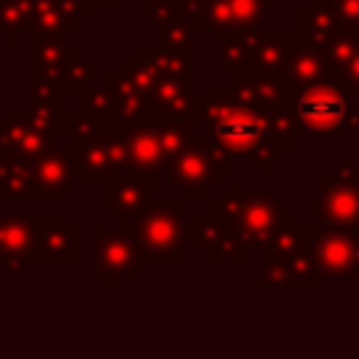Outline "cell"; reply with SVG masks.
I'll use <instances>...</instances> for the list:
<instances>
[{
	"label": "cell",
	"mask_w": 359,
	"mask_h": 359,
	"mask_svg": "<svg viewBox=\"0 0 359 359\" xmlns=\"http://www.w3.org/2000/svg\"><path fill=\"white\" fill-rule=\"evenodd\" d=\"M196 123L208 126V140L233 165L252 160L258 174H269L297 146L300 132L289 109L266 112L244 101L233 84H208L196 107Z\"/></svg>",
	"instance_id": "1"
},
{
	"label": "cell",
	"mask_w": 359,
	"mask_h": 359,
	"mask_svg": "<svg viewBox=\"0 0 359 359\" xmlns=\"http://www.w3.org/2000/svg\"><path fill=\"white\" fill-rule=\"evenodd\" d=\"M210 205L224 216L247 252L261 250L266 241L297 224V213L261 188L222 185L216 196H210Z\"/></svg>",
	"instance_id": "2"
},
{
	"label": "cell",
	"mask_w": 359,
	"mask_h": 359,
	"mask_svg": "<svg viewBox=\"0 0 359 359\" xmlns=\"http://www.w3.org/2000/svg\"><path fill=\"white\" fill-rule=\"evenodd\" d=\"M258 252L261 289H320L323 275L317 272V264L309 252L306 241V224H294L266 241Z\"/></svg>",
	"instance_id": "3"
},
{
	"label": "cell",
	"mask_w": 359,
	"mask_h": 359,
	"mask_svg": "<svg viewBox=\"0 0 359 359\" xmlns=\"http://www.w3.org/2000/svg\"><path fill=\"white\" fill-rule=\"evenodd\" d=\"M118 227L126 230L135 244L140 247L146 264L151 261H168L182 264V202H154L132 216H115Z\"/></svg>",
	"instance_id": "4"
},
{
	"label": "cell",
	"mask_w": 359,
	"mask_h": 359,
	"mask_svg": "<svg viewBox=\"0 0 359 359\" xmlns=\"http://www.w3.org/2000/svg\"><path fill=\"white\" fill-rule=\"evenodd\" d=\"M233 168L236 165L213 149L208 135H194L185 151H180L165 165L168 182L180 191V199H188V202L210 199V194L222 188V180L233 174Z\"/></svg>",
	"instance_id": "5"
},
{
	"label": "cell",
	"mask_w": 359,
	"mask_h": 359,
	"mask_svg": "<svg viewBox=\"0 0 359 359\" xmlns=\"http://www.w3.org/2000/svg\"><path fill=\"white\" fill-rule=\"evenodd\" d=\"M289 115L300 135L342 137L348 135L351 107H348L345 93L334 81L323 79L317 84H309L292 93Z\"/></svg>",
	"instance_id": "6"
},
{
	"label": "cell",
	"mask_w": 359,
	"mask_h": 359,
	"mask_svg": "<svg viewBox=\"0 0 359 359\" xmlns=\"http://www.w3.org/2000/svg\"><path fill=\"white\" fill-rule=\"evenodd\" d=\"M65 151L70 154L81 188H104L118 174L129 171V160L118 135H67Z\"/></svg>",
	"instance_id": "7"
},
{
	"label": "cell",
	"mask_w": 359,
	"mask_h": 359,
	"mask_svg": "<svg viewBox=\"0 0 359 359\" xmlns=\"http://www.w3.org/2000/svg\"><path fill=\"white\" fill-rule=\"evenodd\" d=\"M93 264L90 272L101 278L107 289H118L121 278H137L146 272V258L135 238L121 227L93 224Z\"/></svg>",
	"instance_id": "8"
},
{
	"label": "cell",
	"mask_w": 359,
	"mask_h": 359,
	"mask_svg": "<svg viewBox=\"0 0 359 359\" xmlns=\"http://www.w3.org/2000/svg\"><path fill=\"white\" fill-rule=\"evenodd\" d=\"M323 194L309 202V210L320 216L323 227L359 230V188H356V163H337L320 177Z\"/></svg>",
	"instance_id": "9"
},
{
	"label": "cell",
	"mask_w": 359,
	"mask_h": 359,
	"mask_svg": "<svg viewBox=\"0 0 359 359\" xmlns=\"http://www.w3.org/2000/svg\"><path fill=\"white\" fill-rule=\"evenodd\" d=\"M306 241L323 280L359 278V230L306 224Z\"/></svg>",
	"instance_id": "10"
},
{
	"label": "cell",
	"mask_w": 359,
	"mask_h": 359,
	"mask_svg": "<svg viewBox=\"0 0 359 359\" xmlns=\"http://www.w3.org/2000/svg\"><path fill=\"white\" fill-rule=\"evenodd\" d=\"M34 233L36 264H79L81 261V227L70 222L65 210L28 213Z\"/></svg>",
	"instance_id": "11"
},
{
	"label": "cell",
	"mask_w": 359,
	"mask_h": 359,
	"mask_svg": "<svg viewBox=\"0 0 359 359\" xmlns=\"http://www.w3.org/2000/svg\"><path fill=\"white\" fill-rule=\"evenodd\" d=\"M196 107L199 95L191 76H165L157 79L154 87L146 95V115L143 121L151 123H180L191 132H196Z\"/></svg>",
	"instance_id": "12"
},
{
	"label": "cell",
	"mask_w": 359,
	"mask_h": 359,
	"mask_svg": "<svg viewBox=\"0 0 359 359\" xmlns=\"http://www.w3.org/2000/svg\"><path fill=\"white\" fill-rule=\"evenodd\" d=\"M182 236L191 238V244L210 264H222V261L244 264L250 255L241 247V241L236 238V233L230 230V224L224 222V216L210 205V199H205V208L194 213L188 227H182Z\"/></svg>",
	"instance_id": "13"
},
{
	"label": "cell",
	"mask_w": 359,
	"mask_h": 359,
	"mask_svg": "<svg viewBox=\"0 0 359 359\" xmlns=\"http://www.w3.org/2000/svg\"><path fill=\"white\" fill-rule=\"evenodd\" d=\"M90 17V0H31V17L25 31L28 36L67 39V34H76Z\"/></svg>",
	"instance_id": "14"
},
{
	"label": "cell",
	"mask_w": 359,
	"mask_h": 359,
	"mask_svg": "<svg viewBox=\"0 0 359 359\" xmlns=\"http://www.w3.org/2000/svg\"><path fill=\"white\" fill-rule=\"evenodd\" d=\"M36 264L34 233L25 210L0 213V269L6 275H25Z\"/></svg>",
	"instance_id": "15"
},
{
	"label": "cell",
	"mask_w": 359,
	"mask_h": 359,
	"mask_svg": "<svg viewBox=\"0 0 359 359\" xmlns=\"http://www.w3.org/2000/svg\"><path fill=\"white\" fill-rule=\"evenodd\" d=\"M143 17L154 22L157 31V48L171 50L182 59H194V25L188 17H182L171 0H143Z\"/></svg>",
	"instance_id": "16"
},
{
	"label": "cell",
	"mask_w": 359,
	"mask_h": 359,
	"mask_svg": "<svg viewBox=\"0 0 359 359\" xmlns=\"http://www.w3.org/2000/svg\"><path fill=\"white\" fill-rule=\"evenodd\" d=\"M157 202V180L137 171H123L104 185V210L112 216H132Z\"/></svg>",
	"instance_id": "17"
},
{
	"label": "cell",
	"mask_w": 359,
	"mask_h": 359,
	"mask_svg": "<svg viewBox=\"0 0 359 359\" xmlns=\"http://www.w3.org/2000/svg\"><path fill=\"white\" fill-rule=\"evenodd\" d=\"M121 143L129 160V171L137 174H149L157 177L160 171H165V157L160 149V137H157V126L151 121H137L121 129Z\"/></svg>",
	"instance_id": "18"
},
{
	"label": "cell",
	"mask_w": 359,
	"mask_h": 359,
	"mask_svg": "<svg viewBox=\"0 0 359 359\" xmlns=\"http://www.w3.org/2000/svg\"><path fill=\"white\" fill-rule=\"evenodd\" d=\"M230 84L244 101H250L266 112L289 109V101L294 93V87L289 84L286 76H264V73H252V70H241V73L230 76Z\"/></svg>",
	"instance_id": "19"
},
{
	"label": "cell",
	"mask_w": 359,
	"mask_h": 359,
	"mask_svg": "<svg viewBox=\"0 0 359 359\" xmlns=\"http://www.w3.org/2000/svg\"><path fill=\"white\" fill-rule=\"evenodd\" d=\"M31 171H34V182L39 191V199L45 196H67L76 185H79V174L76 165L70 160V154L65 149H50L42 157L31 160Z\"/></svg>",
	"instance_id": "20"
},
{
	"label": "cell",
	"mask_w": 359,
	"mask_h": 359,
	"mask_svg": "<svg viewBox=\"0 0 359 359\" xmlns=\"http://www.w3.org/2000/svg\"><path fill=\"white\" fill-rule=\"evenodd\" d=\"M292 45H294V34H255L250 42V59L244 70L264 76H283Z\"/></svg>",
	"instance_id": "21"
},
{
	"label": "cell",
	"mask_w": 359,
	"mask_h": 359,
	"mask_svg": "<svg viewBox=\"0 0 359 359\" xmlns=\"http://www.w3.org/2000/svg\"><path fill=\"white\" fill-rule=\"evenodd\" d=\"M0 149L17 154L22 160H36L53 149V140L34 132L31 126H25L14 109H6L3 121H0Z\"/></svg>",
	"instance_id": "22"
},
{
	"label": "cell",
	"mask_w": 359,
	"mask_h": 359,
	"mask_svg": "<svg viewBox=\"0 0 359 359\" xmlns=\"http://www.w3.org/2000/svg\"><path fill=\"white\" fill-rule=\"evenodd\" d=\"M283 76L289 79V84H292L294 90L323 81V79H325L323 48H317V45L303 42V39L294 36V45H292V53H289V62H286Z\"/></svg>",
	"instance_id": "23"
},
{
	"label": "cell",
	"mask_w": 359,
	"mask_h": 359,
	"mask_svg": "<svg viewBox=\"0 0 359 359\" xmlns=\"http://www.w3.org/2000/svg\"><path fill=\"white\" fill-rule=\"evenodd\" d=\"M104 84L112 95V104H115V121L118 126H129V123H137L143 121L146 115V93L137 90L126 76H121L118 70H109L104 76Z\"/></svg>",
	"instance_id": "24"
},
{
	"label": "cell",
	"mask_w": 359,
	"mask_h": 359,
	"mask_svg": "<svg viewBox=\"0 0 359 359\" xmlns=\"http://www.w3.org/2000/svg\"><path fill=\"white\" fill-rule=\"evenodd\" d=\"M0 191L8 199H39L31 160H22L11 151L0 149Z\"/></svg>",
	"instance_id": "25"
},
{
	"label": "cell",
	"mask_w": 359,
	"mask_h": 359,
	"mask_svg": "<svg viewBox=\"0 0 359 359\" xmlns=\"http://www.w3.org/2000/svg\"><path fill=\"white\" fill-rule=\"evenodd\" d=\"M135 62H140L154 79H165V76H191V62L171 53V50H163L157 45H135L132 53H129Z\"/></svg>",
	"instance_id": "26"
},
{
	"label": "cell",
	"mask_w": 359,
	"mask_h": 359,
	"mask_svg": "<svg viewBox=\"0 0 359 359\" xmlns=\"http://www.w3.org/2000/svg\"><path fill=\"white\" fill-rule=\"evenodd\" d=\"M334 31H337V22L331 20V14L323 6H303V8H297V25H294V36L297 39L323 48Z\"/></svg>",
	"instance_id": "27"
},
{
	"label": "cell",
	"mask_w": 359,
	"mask_h": 359,
	"mask_svg": "<svg viewBox=\"0 0 359 359\" xmlns=\"http://www.w3.org/2000/svg\"><path fill=\"white\" fill-rule=\"evenodd\" d=\"M224 6L230 14V34L252 36L266 20L272 0H224Z\"/></svg>",
	"instance_id": "28"
},
{
	"label": "cell",
	"mask_w": 359,
	"mask_h": 359,
	"mask_svg": "<svg viewBox=\"0 0 359 359\" xmlns=\"http://www.w3.org/2000/svg\"><path fill=\"white\" fill-rule=\"evenodd\" d=\"M359 53V34H351V31H342L337 28L328 42L323 45V62H325V79L334 81L339 76V70Z\"/></svg>",
	"instance_id": "29"
},
{
	"label": "cell",
	"mask_w": 359,
	"mask_h": 359,
	"mask_svg": "<svg viewBox=\"0 0 359 359\" xmlns=\"http://www.w3.org/2000/svg\"><path fill=\"white\" fill-rule=\"evenodd\" d=\"M252 36H244V34H222L219 36V67H222V73L236 76L247 67Z\"/></svg>",
	"instance_id": "30"
},
{
	"label": "cell",
	"mask_w": 359,
	"mask_h": 359,
	"mask_svg": "<svg viewBox=\"0 0 359 359\" xmlns=\"http://www.w3.org/2000/svg\"><path fill=\"white\" fill-rule=\"evenodd\" d=\"M31 0H0V36L6 45H14L17 34L28 28Z\"/></svg>",
	"instance_id": "31"
},
{
	"label": "cell",
	"mask_w": 359,
	"mask_h": 359,
	"mask_svg": "<svg viewBox=\"0 0 359 359\" xmlns=\"http://www.w3.org/2000/svg\"><path fill=\"white\" fill-rule=\"evenodd\" d=\"M157 126V137H160V149H163V157H165V165L180 154L185 151V146L191 143V137L196 132L180 126V123H154Z\"/></svg>",
	"instance_id": "32"
},
{
	"label": "cell",
	"mask_w": 359,
	"mask_h": 359,
	"mask_svg": "<svg viewBox=\"0 0 359 359\" xmlns=\"http://www.w3.org/2000/svg\"><path fill=\"white\" fill-rule=\"evenodd\" d=\"M317 6H323L331 14L337 28L359 34V0H320Z\"/></svg>",
	"instance_id": "33"
},
{
	"label": "cell",
	"mask_w": 359,
	"mask_h": 359,
	"mask_svg": "<svg viewBox=\"0 0 359 359\" xmlns=\"http://www.w3.org/2000/svg\"><path fill=\"white\" fill-rule=\"evenodd\" d=\"M334 84L345 93V98H359V53L339 70V76L334 79Z\"/></svg>",
	"instance_id": "34"
},
{
	"label": "cell",
	"mask_w": 359,
	"mask_h": 359,
	"mask_svg": "<svg viewBox=\"0 0 359 359\" xmlns=\"http://www.w3.org/2000/svg\"><path fill=\"white\" fill-rule=\"evenodd\" d=\"M90 6H93V11H95V8H115L118 0H90Z\"/></svg>",
	"instance_id": "35"
},
{
	"label": "cell",
	"mask_w": 359,
	"mask_h": 359,
	"mask_svg": "<svg viewBox=\"0 0 359 359\" xmlns=\"http://www.w3.org/2000/svg\"><path fill=\"white\" fill-rule=\"evenodd\" d=\"M0 213H6V196H3V191H0Z\"/></svg>",
	"instance_id": "36"
},
{
	"label": "cell",
	"mask_w": 359,
	"mask_h": 359,
	"mask_svg": "<svg viewBox=\"0 0 359 359\" xmlns=\"http://www.w3.org/2000/svg\"><path fill=\"white\" fill-rule=\"evenodd\" d=\"M317 3H320V0H311V6H317Z\"/></svg>",
	"instance_id": "37"
}]
</instances>
